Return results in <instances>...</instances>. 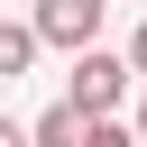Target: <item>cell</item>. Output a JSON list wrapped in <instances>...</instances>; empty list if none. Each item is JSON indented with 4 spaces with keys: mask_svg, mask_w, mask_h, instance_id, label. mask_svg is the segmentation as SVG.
Instances as JSON below:
<instances>
[{
    "mask_svg": "<svg viewBox=\"0 0 147 147\" xmlns=\"http://www.w3.org/2000/svg\"><path fill=\"white\" fill-rule=\"evenodd\" d=\"M83 147H138V129H129V119H92V129H83Z\"/></svg>",
    "mask_w": 147,
    "mask_h": 147,
    "instance_id": "5b68a950",
    "label": "cell"
},
{
    "mask_svg": "<svg viewBox=\"0 0 147 147\" xmlns=\"http://www.w3.org/2000/svg\"><path fill=\"white\" fill-rule=\"evenodd\" d=\"M101 9H110V0H37L28 37H37V46H74V55H83V46L101 37Z\"/></svg>",
    "mask_w": 147,
    "mask_h": 147,
    "instance_id": "7a4b0ae2",
    "label": "cell"
},
{
    "mask_svg": "<svg viewBox=\"0 0 147 147\" xmlns=\"http://www.w3.org/2000/svg\"><path fill=\"white\" fill-rule=\"evenodd\" d=\"M119 64H129V83H147V18H138V37H129V55H119Z\"/></svg>",
    "mask_w": 147,
    "mask_h": 147,
    "instance_id": "8992f818",
    "label": "cell"
},
{
    "mask_svg": "<svg viewBox=\"0 0 147 147\" xmlns=\"http://www.w3.org/2000/svg\"><path fill=\"white\" fill-rule=\"evenodd\" d=\"M83 119H119V101H129V64L119 55H101V46H83L74 55V92H64Z\"/></svg>",
    "mask_w": 147,
    "mask_h": 147,
    "instance_id": "6da1fadb",
    "label": "cell"
},
{
    "mask_svg": "<svg viewBox=\"0 0 147 147\" xmlns=\"http://www.w3.org/2000/svg\"><path fill=\"white\" fill-rule=\"evenodd\" d=\"M28 64H37V37H28V28H9V18H0V83H18V74H28Z\"/></svg>",
    "mask_w": 147,
    "mask_h": 147,
    "instance_id": "277c9868",
    "label": "cell"
},
{
    "mask_svg": "<svg viewBox=\"0 0 147 147\" xmlns=\"http://www.w3.org/2000/svg\"><path fill=\"white\" fill-rule=\"evenodd\" d=\"M0 147H28V129H18V119H0Z\"/></svg>",
    "mask_w": 147,
    "mask_h": 147,
    "instance_id": "52a82bcc",
    "label": "cell"
},
{
    "mask_svg": "<svg viewBox=\"0 0 147 147\" xmlns=\"http://www.w3.org/2000/svg\"><path fill=\"white\" fill-rule=\"evenodd\" d=\"M138 147H147V83H138Z\"/></svg>",
    "mask_w": 147,
    "mask_h": 147,
    "instance_id": "ba28073f",
    "label": "cell"
},
{
    "mask_svg": "<svg viewBox=\"0 0 147 147\" xmlns=\"http://www.w3.org/2000/svg\"><path fill=\"white\" fill-rule=\"evenodd\" d=\"M83 129H92V119H83L74 101H46V110H37V129H28V147H83Z\"/></svg>",
    "mask_w": 147,
    "mask_h": 147,
    "instance_id": "3957f363",
    "label": "cell"
}]
</instances>
